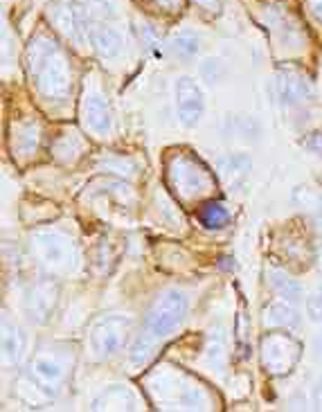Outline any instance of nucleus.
<instances>
[{"mask_svg":"<svg viewBox=\"0 0 322 412\" xmlns=\"http://www.w3.org/2000/svg\"><path fill=\"white\" fill-rule=\"evenodd\" d=\"M27 72L39 95L48 102H63L70 95L72 72L63 48L50 36H34L27 45Z\"/></svg>","mask_w":322,"mask_h":412,"instance_id":"obj_1","label":"nucleus"},{"mask_svg":"<svg viewBox=\"0 0 322 412\" xmlns=\"http://www.w3.org/2000/svg\"><path fill=\"white\" fill-rule=\"evenodd\" d=\"M187 315V295L180 289H167L163 291L149 306L147 318H144L142 331L138 333L136 342L131 347V363L144 365L153 356V349L160 340L171 336Z\"/></svg>","mask_w":322,"mask_h":412,"instance_id":"obj_2","label":"nucleus"},{"mask_svg":"<svg viewBox=\"0 0 322 412\" xmlns=\"http://www.w3.org/2000/svg\"><path fill=\"white\" fill-rule=\"evenodd\" d=\"M32 252L36 255L39 264L48 268L52 275H70L79 264V255L72 243L61 232L41 230L32 234Z\"/></svg>","mask_w":322,"mask_h":412,"instance_id":"obj_3","label":"nucleus"},{"mask_svg":"<svg viewBox=\"0 0 322 412\" xmlns=\"http://www.w3.org/2000/svg\"><path fill=\"white\" fill-rule=\"evenodd\" d=\"M167 180L180 198H194L210 189V174L189 155H174L167 165Z\"/></svg>","mask_w":322,"mask_h":412,"instance_id":"obj_4","label":"nucleus"},{"mask_svg":"<svg viewBox=\"0 0 322 412\" xmlns=\"http://www.w3.org/2000/svg\"><path fill=\"white\" fill-rule=\"evenodd\" d=\"M131 331V320L126 315H104L95 322L90 331V347L97 358H111L122 349Z\"/></svg>","mask_w":322,"mask_h":412,"instance_id":"obj_5","label":"nucleus"},{"mask_svg":"<svg viewBox=\"0 0 322 412\" xmlns=\"http://www.w3.org/2000/svg\"><path fill=\"white\" fill-rule=\"evenodd\" d=\"M300 349L291 333H268L262 342V363L271 374H286L298 363Z\"/></svg>","mask_w":322,"mask_h":412,"instance_id":"obj_6","label":"nucleus"},{"mask_svg":"<svg viewBox=\"0 0 322 412\" xmlns=\"http://www.w3.org/2000/svg\"><path fill=\"white\" fill-rule=\"evenodd\" d=\"M176 111H178L180 124L187 129L196 126L203 115V95L194 79L180 77L176 81Z\"/></svg>","mask_w":322,"mask_h":412,"instance_id":"obj_7","label":"nucleus"},{"mask_svg":"<svg viewBox=\"0 0 322 412\" xmlns=\"http://www.w3.org/2000/svg\"><path fill=\"white\" fill-rule=\"evenodd\" d=\"M277 97L286 106H298L313 97V86H311L309 77L304 72L295 70V68H282L277 72Z\"/></svg>","mask_w":322,"mask_h":412,"instance_id":"obj_8","label":"nucleus"},{"mask_svg":"<svg viewBox=\"0 0 322 412\" xmlns=\"http://www.w3.org/2000/svg\"><path fill=\"white\" fill-rule=\"evenodd\" d=\"M81 115H84V124L90 129L95 135H108L113 129V115L108 99L97 90L86 92L84 104H81Z\"/></svg>","mask_w":322,"mask_h":412,"instance_id":"obj_9","label":"nucleus"},{"mask_svg":"<svg viewBox=\"0 0 322 412\" xmlns=\"http://www.w3.org/2000/svg\"><path fill=\"white\" fill-rule=\"evenodd\" d=\"M66 374H68V369H66V365L54 354L43 352L32 361V378L48 394H54L61 388V383L66 381Z\"/></svg>","mask_w":322,"mask_h":412,"instance_id":"obj_10","label":"nucleus"},{"mask_svg":"<svg viewBox=\"0 0 322 412\" xmlns=\"http://www.w3.org/2000/svg\"><path fill=\"white\" fill-rule=\"evenodd\" d=\"M88 39H90L92 48L97 50V54L104 56V59H113V56H117L124 48L119 32L113 27H108V25L92 23L90 32H88Z\"/></svg>","mask_w":322,"mask_h":412,"instance_id":"obj_11","label":"nucleus"},{"mask_svg":"<svg viewBox=\"0 0 322 412\" xmlns=\"http://www.w3.org/2000/svg\"><path fill=\"white\" fill-rule=\"evenodd\" d=\"M264 322L266 327H277V329H295L300 325V311L295 309L293 302H271L264 311Z\"/></svg>","mask_w":322,"mask_h":412,"instance_id":"obj_12","label":"nucleus"},{"mask_svg":"<svg viewBox=\"0 0 322 412\" xmlns=\"http://www.w3.org/2000/svg\"><path fill=\"white\" fill-rule=\"evenodd\" d=\"M25 352V333L18 325L5 320L3 322V358L5 363L16 365Z\"/></svg>","mask_w":322,"mask_h":412,"instance_id":"obj_13","label":"nucleus"},{"mask_svg":"<svg viewBox=\"0 0 322 412\" xmlns=\"http://www.w3.org/2000/svg\"><path fill=\"white\" fill-rule=\"evenodd\" d=\"M12 147H14V153L23 155V158H29L32 153H36V147H39V126L34 122H20L18 126H14Z\"/></svg>","mask_w":322,"mask_h":412,"instance_id":"obj_14","label":"nucleus"},{"mask_svg":"<svg viewBox=\"0 0 322 412\" xmlns=\"http://www.w3.org/2000/svg\"><path fill=\"white\" fill-rule=\"evenodd\" d=\"M268 284H271V289L275 293L286 302L298 304L300 297H302V286L291 277V275L284 273V270H271V273H268Z\"/></svg>","mask_w":322,"mask_h":412,"instance_id":"obj_15","label":"nucleus"},{"mask_svg":"<svg viewBox=\"0 0 322 412\" xmlns=\"http://www.w3.org/2000/svg\"><path fill=\"white\" fill-rule=\"evenodd\" d=\"M250 158L246 153H235V155H228L219 163V169L223 174L230 178L232 185H243L248 178V171H250Z\"/></svg>","mask_w":322,"mask_h":412,"instance_id":"obj_16","label":"nucleus"},{"mask_svg":"<svg viewBox=\"0 0 322 412\" xmlns=\"http://www.w3.org/2000/svg\"><path fill=\"white\" fill-rule=\"evenodd\" d=\"M199 218L205 228H210V230H221V228H226L228 223H230V212H228V207L219 201H207L201 205Z\"/></svg>","mask_w":322,"mask_h":412,"instance_id":"obj_17","label":"nucleus"},{"mask_svg":"<svg viewBox=\"0 0 322 412\" xmlns=\"http://www.w3.org/2000/svg\"><path fill=\"white\" fill-rule=\"evenodd\" d=\"M169 52L174 56H178V59H183V61L194 59L196 52H199V36H196L194 32H189V29L176 32L169 39Z\"/></svg>","mask_w":322,"mask_h":412,"instance_id":"obj_18","label":"nucleus"},{"mask_svg":"<svg viewBox=\"0 0 322 412\" xmlns=\"http://www.w3.org/2000/svg\"><path fill=\"white\" fill-rule=\"evenodd\" d=\"M52 302H54V297H52L50 286H48V284L36 286L32 297H29V313H32V318H34V313H36V315H39V320H41V318L48 313V309L52 306Z\"/></svg>","mask_w":322,"mask_h":412,"instance_id":"obj_19","label":"nucleus"},{"mask_svg":"<svg viewBox=\"0 0 322 412\" xmlns=\"http://www.w3.org/2000/svg\"><path fill=\"white\" fill-rule=\"evenodd\" d=\"M306 313L313 322L322 320V291H315L313 295L306 300Z\"/></svg>","mask_w":322,"mask_h":412,"instance_id":"obj_20","label":"nucleus"},{"mask_svg":"<svg viewBox=\"0 0 322 412\" xmlns=\"http://www.w3.org/2000/svg\"><path fill=\"white\" fill-rule=\"evenodd\" d=\"M140 34H142V41H144V45H147V50L151 52L153 56H160V54H163V52H160V48H158V39L153 36V32H151V27H149V25H142Z\"/></svg>","mask_w":322,"mask_h":412,"instance_id":"obj_21","label":"nucleus"},{"mask_svg":"<svg viewBox=\"0 0 322 412\" xmlns=\"http://www.w3.org/2000/svg\"><path fill=\"white\" fill-rule=\"evenodd\" d=\"M201 75L207 79V83H214L219 79V61L214 59H207L203 66H201Z\"/></svg>","mask_w":322,"mask_h":412,"instance_id":"obj_22","label":"nucleus"},{"mask_svg":"<svg viewBox=\"0 0 322 412\" xmlns=\"http://www.w3.org/2000/svg\"><path fill=\"white\" fill-rule=\"evenodd\" d=\"M304 147L309 149V151H313L315 155H322V131H318V133H311L309 138H306Z\"/></svg>","mask_w":322,"mask_h":412,"instance_id":"obj_23","label":"nucleus"},{"mask_svg":"<svg viewBox=\"0 0 322 412\" xmlns=\"http://www.w3.org/2000/svg\"><path fill=\"white\" fill-rule=\"evenodd\" d=\"M155 7H160L163 12H178L183 0H153Z\"/></svg>","mask_w":322,"mask_h":412,"instance_id":"obj_24","label":"nucleus"},{"mask_svg":"<svg viewBox=\"0 0 322 412\" xmlns=\"http://www.w3.org/2000/svg\"><path fill=\"white\" fill-rule=\"evenodd\" d=\"M306 9L318 23H322V0H306Z\"/></svg>","mask_w":322,"mask_h":412,"instance_id":"obj_25","label":"nucleus"},{"mask_svg":"<svg viewBox=\"0 0 322 412\" xmlns=\"http://www.w3.org/2000/svg\"><path fill=\"white\" fill-rule=\"evenodd\" d=\"M191 3H196L203 9H210V12H216V9H219V0H191Z\"/></svg>","mask_w":322,"mask_h":412,"instance_id":"obj_26","label":"nucleus"},{"mask_svg":"<svg viewBox=\"0 0 322 412\" xmlns=\"http://www.w3.org/2000/svg\"><path fill=\"white\" fill-rule=\"evenodd\" d=\"M313 403H315V408L322 410V381L315 385V390H313Z\"/></svg>","mask_w":322,"mask_h":412,"instance_id":"obj_27","label":"nucleus"},{"mask_svg":"<svg viewBox=\"0 0 322 412\" xmlns=\"http://www.w3.org/2000/svg\"><path fill=\"white\" fill-rule=\"evenodd\" d=\"M320 291H322V289H320Z\"/></svg>","mask_w":322,"mask_h":412,"instance_id":"obj_28","label":"nucleus"}]
</instances>
